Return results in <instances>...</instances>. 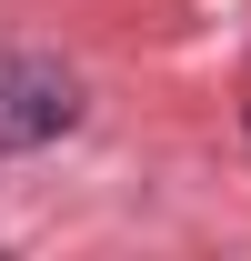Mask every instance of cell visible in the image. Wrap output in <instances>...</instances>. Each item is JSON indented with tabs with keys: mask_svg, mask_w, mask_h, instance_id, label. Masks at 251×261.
<instances>
[{
	"mask_svg": "<svg viewBox=\"0 0 251 261\" xmlns=\"http://www.w3.org/2000/svg\"><path fill=\"white\" fill-rule=\"evenodd\" d=\"M81 121V81L61 61H31V50H10L0 61V151H40V141H61Z\"/></svg>",
	"mask_w": 251,
	"mask_h": 261,
	"instance_id": "obj_1",
	"label": "cell"
}]
</instances>
